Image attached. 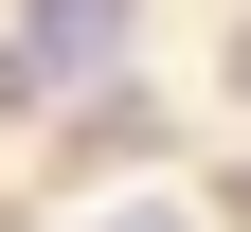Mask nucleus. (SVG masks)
Returning a JSON list of instances; mask_svg holds the SVG:
<instances>
[{
  "label": "nucleus",
  "instance_id": "nucleus-2",
  "mask_svg": "<svg viewBox=\"0 0 251 232\" xmlns=\"http://www.w3.org/2000/svg\"><path fill=\"white\" fill-rule=\"evenodd\" d=\"M108 232H198V214H179V196H126V214H108Z\"/></svg>",
  "mask_w": 251,
  "mask_h": 232
},
{
  "label": "nucleus",
  "instance_id": "nucleus-1",
  "mask_svg": "<svg viewBox=\"0 0 251 232\" xmlns=\"http://www.w3.org/2000/svg\"><path fill=\"white\" fill-rule=\"evenodd\" d=\"M108 54H126V0H18V72L36 89H90Z\"/></svg>",
  "mask_w": 251,
  "mask_h": 232
},
{
  "label": "nucleus",
  "instance_id": "nucleus-4",
  "mask_svg": "<svg viewBox=\"0 0 251 232\" xmlns=\"http://www.w3.org/2000/svg\"><path fill=\"white\" fill-rule=\"evenodd\" d=\"M233 89H251V36H233Z\"/></svg>",
  "mask_w": 251,
  "mask_h": 232
},
{
  "label": "nucleus",
  "instance_id": "nucleus-3",
  "mask_svg": "<svg viewBox=\"0 0 251 232\" xmlns=\"http://www.w3.org/2000/svg\"><path fill=\"white\" fill-rule=\"evenodd\" d=\"M0 107H36V72H18V36H0Z\"/></svg>",
  "mask_w": 251,
  "mask_h": 232
}]
</instances>
